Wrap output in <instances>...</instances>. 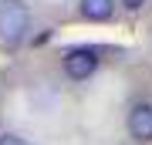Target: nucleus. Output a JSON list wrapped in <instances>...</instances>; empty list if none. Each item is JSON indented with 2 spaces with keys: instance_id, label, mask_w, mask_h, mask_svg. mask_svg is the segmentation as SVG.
Listing matches in <instances>:
<instances>
[{
  "instance_id": "obj_1",
  "label": "nucleus",
  "mask_w": 152,
  "mask_h": 145,
  "mask_svg": "<svg viewBox=\"0 0 152 145\" xmlns=\"http://www.w3.org/2000/svg\"><path fill=\"white\" fill-rule=\"evenodd\" d=\"M31 27V14L20 0H0V37L7 44H17Z\"/></svg>"
},
{
  "instance_id": "obj_2",
  "label": "nucleus",
  "mask_w": 152,
  "mask_h": 145,
  "mask_svg": "<svg viewBox=\"0 0 152 145\" xmlns=\"http://www.w3.org/2000/svg\"><path fill=\"white\" fill-rule=\"evenodd\" d=\"M95 68H98V54L91 47H75V51L64 54V71H68V78H75V81H85Z\"/></svg>"
},
{
  "instance_id": "obj_3",
  "label": "nucleus",
  "mask_w": 152,
  "mask_h": 145,
  "mask_svg": "<svg viewBox=\"0 0 152 145\" xmlns=\"http://www.w3.org/2000/svg\"><path fill=\"white\" fill-rule=\"evenodd\" d=\"M129 132H132V138H139V142L152 138V105H135L129 111Z\"/></svg>"
},
{
  "instance_id": "obj_4",
  "label": "nucleus",
  "mask_w": 152,
  "mask_h": 145,
  "mask_svg": "<svg viewBox=\"0 0 152 145\" xmlns=\"http://www.w3.org/2000/svg\"><path fill=\"white\" fill-rule=\"evenodd\" d=\"M81 14L88 20H108L112 17V0H81Z\"/></svg>"
},
{
  "instance_id": "obj_5",
  "label": "nucleus",
  "mask_w": 152,
  "mask_h": 145,
  "mask_svg": "<svg viewBox=\"0 0 152 145\" xmlns=\"http://www.w3.org/2000/svg\"><path fill=\"white\" fill-rule=\"evenodd\" d=\"M0 145H24V142L17 138V135H10V132H7V135H0Z\"/></svg>"
},
{
  "instance_id": "obj_6",
  "label": "nucleus",
  "mask_w": 152,
  "mask_h": 145,
  "mask_svg": "<svg viewBox=\"0 0 152 145\" xmlns=\"http://www.w3.org/2000/svg\"><path fill=\"white\" fill-rule=\"evenodd\" d=\"M122 4H125V7H129V10H139V7H142V4H145V0H122Z\"/></svg>"
}]
</instances>
